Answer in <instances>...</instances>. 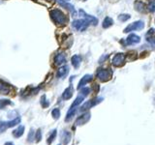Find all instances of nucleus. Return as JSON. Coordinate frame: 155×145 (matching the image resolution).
I'll return each instance as SVG.
<instances>
[{
	"label": "nucleus",
	"mask_w": 155,
	"mask_h": 145,
	"mask_svg": "<svg viewBox=\"0 0 155 145\" xmlns=\"http://www.w3.org/2000/svg\"><path fill=\"white\" fill-rule=\"evenodd\" d=\"M50 16L51 21L54 22L56 25L63 26L68 22V18L62 11L58 9H53L50 11Z\"/></svg>",
	"instance_id": "f257e3e1"
},
{
	"label": "nucleus",
	"mask_w": 155,
	"mask_h": 145,
	"mask_svg": "<svg viewBox=\"0 0 155 145\" xmlns=\"http://www.w3.org/2000/svg\"><path fill=\"white\" fill-rule=\"evenodd\" d=\"M96 76L100 81L102 82H107L111 79L113 76V71L109 69H98L96 72Z\"/></svg>",
	"instance_id": "f03ea898"
},
{
	"label": "nucleus",
	"mask_w": 155,
	"mask_h": 145,
	"mask_svg": "<svg viewBox=\"0 0 155 145\" xmlns=\"http://www.w3.org/2000/svg\"><path fill=\"white\" fill-rule=\"evenodd\" d=\"M103 100H104V99L102 98V97H99V98H95V99H92V100H90V101H87L86 103H84V105H82L81 106L80 110L81 111V112H82V111L88 110L89 108H93V106H95V105H97L98 104H100Z\"/></svg>",
	"instance_id": "7ed1b4c3"
},
{
	"label": "nucleus",
	"mask_w": 155,
	"mask_h": 145,
	"mask_svg": "<svg viewBox=\"0 0 155 145\" xmlns=\"http://www.w3.org/2000/svg\"><path fill=\"white\" fill-rule=\"evenodd\" d=\"M144 27V22L143 21H138L133 23L129 24V25L124 29V33H128L131 31H136V30H142Z\"/></svg>",
	"instance_id": "20e7f679"
},
{
	"label": "nucleus",
	"mask_w": 155,
	"mask_h": 145,
	"mask_svg": "<svg viewBox=\"0 0 155 145\" xmlns=\"http://www.w3.org/2000/svg\"><path fill=\"white\" fill-rule=\"evenodd\" d=\"M72 25L76 29V30L82 32V31H84L87 27H88L89 23L87 22L85 19H77V21H73Z\"/></svg>",
	"instance_id": "39448f33"
},
{
	"label": "nucleus",
	"mask_w": 155,
	"mask_h": 145,
	"mask_svg": "<svg viewBox=\"0 0 155 145\" xmlns=\"http://www.w3.org/2000/svg\"><path fill=\"white\" fill-rule=\"evenodd\" d=\"M125 59H126L125 53H117V54H115L114 56L111 63H113V65L114 67H121L124 65Z\"/></svg>",
	"instance_id": "423d86ee"
},
{
	"label": "nucleus",
	"mask_w": 155,
	"mask_h": 145,
	"mask_svg": "<svg viewBox=\"0 0 155 145\" xmlns=\"http://www.w3.org/2000/svg\"><path fill=\"white\" fill-rule=\"evenodd\" d=\"M90 117H91L90 112L84 113L82 115H81L80 117H78V119L76 120V122H75V126H76V127H79V126H82V125L86 124L90 120Z\"/></svg>",
	"instance_id": "0eeeda50"
},
{
	"label": "nucleus",
	"mask_w": 155,
	"mask_h": 145,
	"mask_svg": "<svg viewBox=\"0 0 155 145\" xmlns=\"http://www.w3.org/2000/svg\"><path fill=\"white\" fill-rule=\"evenodd\" d=\"M79 13H80V16L84 18V19H85V21H86L87 22H88L89 24L91 23L92 25H97V23H98V19H97L95 17L90 16V14H86V13L84 11V10H80Z\"/></svg>",
	"instance_id": "6e6552de"
},
{
	"label": "nucleus",
	"mask_w": 155,
	"mask_h": 145,
	"mask_svg": "<svg viewBox=\"0 0 155 145\" xmlns=\"http://www.w3.org/2000/svg\"><path fill=\"white\" fill-rule=\"evenodd\" d=\"M12 89H13V86L11 84L7 83V82L4 80H0V94L8 95L11 93Z\"/></svg>",
	"instance_id": "1a4fd4ad"
},
{
	"label": "nucleus",
	"mask_w": 155,
	"mask_h": 145,
	"mask_svg": "<svg viewBox=\"0 0 155 145\" xmlns=\"http://www.w3.org/2000/svg\"><path fill=\"white\" fill-rule=\"evenodd\" d=\"M55 1H56L58 4H59L60 6L66 8L67 10H69V11L73 14V16H76V10H75V7L73 6L72 4L66 2L65 0H55Z\"/></svg>",
	"instance_id": "9d476101"
},
{
	"label": "nucleus",
	"mask_w": 155,
	"mask_h": 145,
	"mask_svg": "<svg viewBox=\"0 0 155 145\" xmlns=\"http://www.w3.org/2000/svg\"><path fill=\"white\" fill-rule=\"evenodd\" d=\"M66 63V56L64 53H57L54 57V64L56 66H60V65H63Z\"/></svg>",
	"instance_id": "9b49d317"
},
{
	"label": "nucleus",
	"mask_w": 155,
	"mask_h": 145,
	"mask_svg": "<svg viewBox=\"0 0 155 145\" xmlns=\"http://www.w3.org/2000/svg\"><path fill=\"white\" fill-rule=\"evenodd\" d=\"M140 42V36H137L136 34H130V35L126 39V44L127 45H135V44H139Z\"/></svg>",
	"instance_id": "f8f14e48"
},
{
	"label": "nucleus",
	"mask_w": 155,
	"mask_h": 145,
	"mask_svg": "<svg viewBox=\"0 0 155 145\" xmlns=\"http://www.w3.org/2000/svg\"><path fill=\"white\" fill-rule=\"evenodd\" d=\"M92 79H93V76H92L91 75H85L82 79L80 80L79 84H78V89H81L82 87H84L85 84H87L88 82H90L92 80Z\"/></svg>",
	"instance_id": "ddd939ff"
},
{
	"label": "nucleus",
	"mask_w": 155,
	"mask_h": 145,
	"mask_svg": "<svg viewBox=\"0 0 155 145\" xmlns=\"http://www.w3.org/2000/svg\"><path fill=\"white\" fill-rule=\"evenodd\" d=\"M73 93H74V88H73L72 85H70L69 87H67V88L64 90V92H63V94H62L63 100H65V101L70 100L73 96Z\"/></svg>",
	"instance_id": "4468645a"
},
{
	"label": "nucleus",
	"mask_w": 155,
	"mask_h": 145,
	"mask_svg": "<svg viewBox=\"0 0 155 145\" xmlns=\"http://www.w3.org/2000/svg\"><path fill=\"white\" fill-rule=\"evenodd\" d=\"M68 72H69V67L66 65L62 66L57 70V76L59 77V79H63V77L67 76Z\"/></svg>",
	"instance_id": "2eb2a0df"
},
{
	"label": "nucleus",
	"mask_w": 155,
	"mask_h": 145,
	"mask_svg": "<svg viewBox=\"0 0 155 145\" xmlns=\"http://www.w3.org/2000/svg\"><path fill=\"white\" fill-rule=\"evenodd\" d=\"M71 63H72V65H73V67L75 68V69H78V68L80 67L81 63V57L80 55H78V54H75L71 58Z\"/></svg>",
	"instance_id": "dca6fc26"
},
{
	"label": "nucleus",
	"mask_w": 155,
	"mask_h": 145,
	"mask_svg": "<svg viewBox=\"0 0 155 145\" xmlns=\"http://www.w3.org/2000/svg\"><path fill=\"white\" fill-rule=\"evenodd\" d=\"M61 139H62V142L65 145H67L71 140V133L68 132V130H63L61 134Z\"/></svg>",
	"instance_id": "f3484780"
},
{
	"label": "nucleus",
	"mask_w": 155,
	"mask_h": 145,
	"mask_svg": "<svg viewBox=\"0 0 155 145\" xmlns=\"http://www.w3.org/2000/svg\"><path fill=\"white\" fill-rule=\"evenodd\" d=\"M154 31L155 30L152 28L147 33V42H149L150 44H151V45H155V35L152 36L154 34Z\"/></svg>",
	"instance_id": "a211bd4d"
},
{
	"label": "nucleus",
	"mask_w": 155,
	"mask_h": 145,
	"mask_svg": "<svg viewBox=\"0 0 155 145\" xmlns=\"http://www.w3.org/2000/svg\"><path fill=\"white\" fill-rule=\"evenodd\" d=\"M77 110H78L77 108H70L69 111L67 112L66 118H65V121H66V122H69V121H70L73 117H74L75 114H76V112H77Z\"/></svg>",
	"instance_id": "6ab92c4d"
},
{
	"label": "nucleus",
	"mask_w": 155,
	"mask_h": 145,
	"mask_svg": "<svg viewBox=\"0 0 155 145\" xmlns=\"http://www.w3.org/2000/svg\"><path fill=\"white\" fill-rule=\"evenodd\" d=\"M23 133H24V127L23 126H18V129H16L13 132V135H14V137L18 138V137H21L23 134Z\"/></svg>",
	"instance_id": "aec40b11"
},
{
	"label": "nucleus",
	"mask_w": 155,
	"mask_h": 145,
	"mask_svg": "<svg viewBox=\"0 0 155 145\" xmlns=\"http://www.w3.org/2000/svg\"><path fill=\"white\" fill-rule=\"evenodd\" d=\"M56 134H57V130H56V129L52 130H51V133L50 134V135L48 137V139H47V143H48V145H51V144L53 142V140H54L55 137H56Z\"/></svg>",
	"instance_id": "412c9836"
},
{
	"label": "nucleus",
	"mask_w": 155,
	"mask_h": 145,
	"mask_svg": "<svg viewBox=\"0 0 155 145\" xmlns=\"http://www.w3.org/2000/svg\"><path fill=\"white\" fill-rule=\"evenodd\" d=\"M114 24V19L111 18H110V17H106L105 18V19L103 21V28H109V27H110L111 25Z\"/></svg>",
	"instance_id": "4be33fe9"
},
{
	"label": "nucleus",
	"mask_w": 155,
	"mask_h": 145,
	"mask_svg": "<svg viewBox=\"0 0 155 145\" xmlns=\"http://www.w3.org/2000/svg\"><path fill=\"white\" fill-rule=\"evenodd\" d=\"M84 97L82 96V95L78 96V97H77V99L74 101V103L72 104L71 108H78V106H79V105L82 103V101H84Z\"/></svg>",
	"instance_id": "5701e85b"
},
{
	"label": "nucleus",
	"mask_w": 155,
	"mask_h": 145,
	"mask_svg": "<svg viewBox=\"0 0 155 145\" xmlns=\"http://www.w3.org/2000/svg\"><path fill=\"white\" fill-rule=\"evenodd\" d=\"M9 105H13V103L11 101L7 100V99H1V100H0V110L4 109Z\"/></svg>",
	"instance_id": "b1692460"
},
{
	"label": "nucleus",
	"mask_w": 155,
	"mask_h": 145,
	"mask_svg": "<svg viewBox=\"0 0 155 145\" xmlns=\"http://www.w3.org/2000/svg\"><path fill=\"white\" fill-rule=\"evenodd\" d=\"M19 123H21V118H19V117H17V118H15L14 120L7 122V125H8V128H13V127H15V126H17V125L19 124Z\"/></svg>",
	"instance_id": "393cba45"
},
{
	"label": "nucleus",
	"mask_w": 155,
	"mask_h": 145,
	"mask_svg": "<svg viewBox=\"0 0 155 145\" xmlns=\"http://www.w3.org/2000/svg\"><path fill=\"white\" fill-rule=\"evenodd\" d=\"M35 138V132H34L33 129H30V130H29V134L27 135V141L29 143L33 142V139Z\"/></svg>",
	"instance_id": "a878e982"
},
{
	"label": "nucleus",
	"mask_w": 155,
	"mask_h": 145,
	"mask_svg": "<svg viewBox=\"0 0 155 145\" xmlns=\"http://www.w3.org/2000/svg\"><path fill=\"white\" fill-rule=\"evenodd\" d=\"M40 103H41V105L43 106L44 108H48V105H50V103H48V101H47V99H46V95H43L41 97Z\"/></svg>",
	"instance_id": "bb28decb"
},
{
	"label": "nucleus",
	"mask_w": 155,
	"mask_h": 145,
	"mask_svg": "<svg viewBox=\"0 0 155 145\" xmlns=\"http://www.w3.org/2000/svg\"><path fill=\"white\" fill-rule=\"evenodd\" d=\"M51 116H52V118L55 119V120L59 119V117H60V110H59V108H54V109H53L51 111Z\"/></svg>",
	"instance_id": "cd10ccee"
},
{
	"label": "nucleus",
	"mask_w": 155,
	"mask_h": 145,
	"mask_svg": "<svg viewBox=\"0 0 155 145\" xmlns=\"http://www.w3.org/2000/svg\"><path fill=\"white\" fill-rule=\"evenodd\" d=\"M147 9L149 12L155 13V0H150L147 5Z\"/></svg>",
	"instance_id": "c85d7f7f"
},
{
	"label": "nucleus",
	"mask_w": 155,
	"mask_h": 145,
	"mask_svg": "<svg viewBox=\"0 0 155 145\" xmlns=\"http://www.w3.org/2000/svg\"><path fill=\"white\" fill-rule=\"evenodd\" d=\"M130 18H131V16H130V14H119V16H118V19H119L120 21H122V22L128 21Z\"/></svg>",
	"instance_id": "c756f323"
},
{
	"label": "nucleus",
	"mask_w": 155,
	"mask_h": 145,
	"mask_svg": "<svg viewBox=\"0 0 155 145\" xmlns=\"http://www.w3.org/2000/svg\"><path fill=\"white\" fill-rule=\"evenodd\" d=\"M91 89L88 88V87H82V88L81 89V95H82L84 97H86L87 95H89Z\"/></svg>",
	"instance_id": "7c9ffc66"
},
{
	"label": "nucleus",
	"mask_w": 155,
	"mask_h": 145,
	"mask_svg": "<svg viewBox=\"0 0 155 145\" xmlns=\"http://www.w3.org/2000/svg\"><path fill=\"white\" fill-rule=\"evenodd\" d=\"M35 139H36V142L41 141V139H42V130L41 129H38L37 132H35Z\"/></svg>",
	"instance_id": "2f4dec72"
},
{
	"label": "nucleus",
	"mask_w": 155,
	"mask_h": 145,
	"mask_svg": "<svg viewBox=\"0 0 155 145\" xmlns=\"http://www.w3.org/2000/svg\"><path fill=\"white\" fill-rule=\"evenodd\" d=\"M7 129H8L7 122H4V121H2V122H0V134L4 133Z\"/></svg>",
	"instance_id": "473e14b6"
},
{
	"label": "nucleus",
	"mask_w": 155,
	"mask_h": 145,
	"mask_svg": "<svg viewBox=\"0 0 155 145\" xmlns=\"http://www.w3.org/2000/svg\"><path fill=\"white\" fill-rule=\"evenodd\" d=\"M135 7H136V10H138L140 12H143V3H140V2H137L135 4Z\"/></svg>",
	"instance_id": "72a5a7b5"
},
{
	"label": "nucleus",
	"mask_w": 155,
	"mask_h": 145,
	"mask_svg": "<svg viewBox=\"0 0 155 145\" xmlns=\"http://www.w3.org/2000/svg\"><path fill=\"white\" fill-rule=\"evenodd\" d=\"M4 145H14V144H13L12 142H6Z\"/></svg>",
	"instance_id": "f704fd0d"
},
{
	"label": "nucleus",
	"mask_w": 155,
	"mask_h": 145,
	"mask_svg": "<svg viewBox=\"0 0 155 145\" xmlns=\"http://www.w3.org/2000/svg\"><path fill=\"white\" fill-rule=\"evenodd\" d=\"M82 1H86V0H82Z\"/></svg>",
	"instance_id": "c9c22d12"
}]
</instances>
